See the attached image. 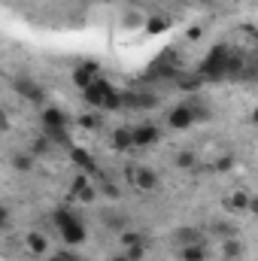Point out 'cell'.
<instances>
[{"mask_svg": "<svg viewBox=\"0 0 258 261\" xmlns=\"http://www.w3.org/2000/svg\"><path fill=\"white\" fill-rule=\"evenodd\" d=\"M228 58H231V52H228V46H213L210 52H207V58H203V64H200V76L203 79H222L225 73H228Z\"/></svg>", "mask_w": 258, "mask_h": 261, "instance_id": "obj_1", "label": "cell"}, {"mask_svg": "<svg viewBox=\"0 0 258 261\" xmlns=\"http://www.w3.org/2000/svg\"><path fill=\"white\" fill-rule=\"evenodd\" d=\"M113 91H116V88H113V82H110L107 76H97V79L82 91V100H85L91 110H104V100H107Z\"/></svg>", "mask_w": 258, "mask_h": 261, "instance_id": "obj_2", "label": "cell"}, {"mask_svg": "<svg viewBox=\"0 0 258 261\" xmlns=\"http://www.w3.org/2000/svg\"><path fill=\"white\" fill-rule=\"evenodd\" d=\"M12 88H15V94H21L28 103H34V107H49V100H46V91L40 88V82H34V79H28V76H18L15 82H12Z\"/></svg>", "mask_w": 258, "mask_h": 261, "instance_id": "obj_3", "label": "cell"}, {"mask_svg": "<svg viewBox=\"0 0 258 261\" xmlns=\"http://www.w3.org/2000/svg\"><path fill=\"white\" fill-rule=\"evenodd\" d=\"M194 122H197V116H194L192 103H179V107H173L167 113V128L170 130H186V128H192Z\"/></svg>", "mask_w": 258, "mask_h": 261, "instance_id": "obj_4", "label": "cell"}, {"mask_svg": "<svg viewBox=\"0 0 258 261\" xmlns=\"http://www.w3.org/2000/svg\"><path fill=\"white\" fill-rule=\"evenodd\" d=\"M125 176H128V182H134L140 192H155V189H158V182H161V179H158V173H155L152 167H131Z\"/></svg>", "mask_w": 258, "mask_h": 261, "instance_id": "obj_5", "label": "cell"}, {"mask_svg": "<svg viewBox=\"0 0 258 261\" xmlns=\"http://www.w3.org/2000/svg\"><path fill=\"white\" fill-rule=\"evenodd\" d=\"M158 140H161V130H158V125H152V122H143V125L134 128V149L155 146Z\"/></svg>", "mask_w": 258, "mask_h": 261, "instance_id": "obj_6", "label": "cell"}, {"mask_svg": "<svg viewBox=\"0 0 258 261\" xmlns=\"http://www.w3.org/2000/svg\"><path fill=\"white\" fill-rule=\"evenodd\" d=\"M219 255L225 261H243L246 258V243L240 237H228V240L219 243Z\"/></svg>", "mask_w": 258, "mask_h": 261, "instance_id": "obj_7", "label": "cell"}, {"mask_svg": "<svg viewBox=\"0 0 258 261\" xmlns=\"http://www.w3.org/2000/svg\"><path fill=\"white\" fill-rule=\"evenodd\" d=\"M40 122H43V128H67V125H70L67 113L61 107H52V103L40 110Z\"/></svg>", "mask_w": 258, "mask_h": 261, "instance_id": "obj_8", "label": "cell"}, {"mask_svg": "<svg viewBox=\"0 0 258 261\" xmlns=\"http://www.w3.org/2000/svg\"><path fill=\"white\" fill-rule=\"evenodd\" d=\"M85 237H88V231H85L82 219H73L67 228H61V240H64V246H82Z\"/></svg>", "mask_w": 258, "mask_h": 261, "instance_id": "obj_9", "label": "cell"}, {"mask_svg": "<svg viewBox=\"0 0 258 261\" xmlns=\"http://www.w3.org/2000/svg\"><path fill=\"white\" fill-rule=\"evenodd\" d=\"M70 161H73V164H76L79 170L91 173V176H94V173L100 170V167H97V161H94V158L88 155V149H82V146H70Z\"/></svg>", "mask_w": 258, "mask_h": 261, "instance_id": "obj_10", "label": "cell"}, {"mask_svg": "<svg viewBox=\"0 0 258 261\" xmlns=\"http://www.w3.org/2000/svg\"><path fill=\"white\" fill-rule=\"evenodd\" d=\"M24 246H28L31 255H49V252H52V249H49V240H46L40 231H31V234L24 237Z\"/></svg>", "mask_w": 258, "mask_h": 261, "instance_id": "obj_11", "label": "cell"}, {"mask_svg": "<svg viewBox=\"0 0 258 261\" xmlns=\"http://www.w3.org/2000/svg\"><path fill=\"white\" fill-rule=\"evenodd\" d=\"M249 200H252V195L234 192V195L225 197V210H231V213H249Z\"/></svg>", "mask_w": 258, "mask_h": 261, "instance_id": "obj_12", "label": "cell"}, {"mask_svg": "<svg viewBox=\"0 0 258 261\" xmlns=\"http://www.w3.org/2000/svg\"><path fill=\"white\" fill-rule=\"evenodd\" d=\"M113 149H119V152L134 149V128H116L113 130Z\"/></svg>", "mask_w": 258, "mask_h": 261, "instance_id": "obj_13", "label": "cell"}, {"mask_svg": "<svg viewBox=\"0 0 258 261\" xmlns=\"http://www.w3.org/2000/svg\"><path fill=\"white\" fill-rule=\"evenodd\" d=\"M70 79H73V85H76L79 91H85V88H88V85H91V82H94L97 76H94V73H91V70H88L85 64H79V67H73Z\"/></svg>", "mask_w": 258, "mask_h": 261, "instance_id": "obj_14", "label": "cell"}, {"mask_svg": "<svg viewBox=\"0 0 258 261\" xmlns=\"http://www.w3.org/2000/svg\"><path fill=\"white\" fill-rule=\"evenodd\" d=\"M179 258L183 261H207L210 252H207L203 243H192V246H183V249H179Z\"/></svg>", "mask_w": 258, "mask_h": 261, "instance_id": "obj_15", "label": "cell"}, {"mask_svg": "<svg viewBox=\"0 0 258 261\" xmlns=\"http://www.w3.org/2000/svg\"><path fill=\"white\" fill-rule=\"evenodd\" d=\"M125 107H131V110H152L155 107V94H125Z\"/></svg>", "mask_w": 258, "mask_h": 261, "instance_id": "obj_16", "label": "cell"}, {"mask_svg": "<svg viewBox=\"0 0 258 261\" xmlns=\"http://www.w3.org/2000/svg\"><path fill=\"white\" fill-rule=\"evenodd\" d=\"M34 158H37V155H31V152H15V155L9 158V164H12V170L28 173V170H34Z\"/></svg>", "mask_w": 258, "mask_h": 261, "instance_id": "obj_17", "label": "cell"}, {"mask_svg": "<svg viewBox=\"0 0 258 261\" xmlns=\"http://www.w3.org/2000/svg\"><path fill=\"white\" fill-rule=\"evenodd\" d=\"M91 186V173H85V170H79L76 176H73V182H70V200H76V197L82 195L85 189Z\"/></svg>", "mask_w": 258, "mask_h": 261, "instance_id": "obj_18", "label": "cell"}, {"mask_svg": "<svg viewBox=\"0 0 258 261\" xmlns=\"http://www.w3.org/2000/svg\"><path fill=\"white\" fill-rule=\"evenodd\" d=\"M176 240H179V246H192V243H203L200 231H197V228H192V225L179 228V231H176Z\"/></svg>", "mask_w": 258, "mask_h": 261, "instance_id": "obj_19", "label": "cell"}, {"mask_svg": "<svg viewBox=\"0 0 258 261\" xmlns=\"http://www.w3.org/2000/svg\"><path fill=\"white\" fill-rule=\"evenodd\" d=\"M173 164H176L179 170H197V155H194L192 149H183V152H176Z\"/></svg>", "mask_w": 258, "mask_h": 261, "instance_id": "obj_20", "label": "cell"}, {"mask_svg": "<svg viewBox=\"0 0 258 261\" xmlns=\"http://www.w3.org/2000/svg\"><path fill=\"white\" fill-rule=\"evenodd\" d=\"M170 28V21L167 18H146V24H143V31H146V37H155V34H164Z\"/></svg>", "mask_w": 258, "mask_h": 261, "instance_id": "obj_21", "label": "cell"}, {"mask_svg": "<svg viewBox=\"0 0 258 261\" xmlns=\"http://www.w3.org/2000/svg\"><path fill=\"white\" fill-rule=\"evenodd\" d=\"M73 219H76V216H73V210H70V206H58V210L52 213V222H55V228H58V231H61V228H67Z\"/></svg>", "mask_w": 258, "mask_h": 261, "instance_id": "obj_22", "label": "cell"}, {"mask_svg": "<svg viewBox=\"0 0 258 261\" xmlns=\"http://www.w3.org/2000/svg\"><path fill=\"white\" fill-rule=\"evenodd\" d=\"M43 134L55 143V146H70V137H67V128H43Z\"/></svg>", "mask_w": 258, "mask_h": 261, "instance_id": "obj_23", "label": "cell"}, {"mask_svg": "<svg viewBox=\"0 0 258 261\" xmlns=\"http://www.w3.org/2000/svg\"><path fill=\"white\" fill-rule=\"evenodd\" d=\"M200 85H203V76H200V73H194V76H179V88H183V91H200Z\"/></svg>", "mask_w": 258, "mask_h": 261, "instance_id": "obj_24", "label": "cell"}, {"mask_svg": "<svg viewBox=\"0 0 258 261\" xmlns=\"http://www.w3.org/2000/svg\"><path fill=\"white\" fill-rule=\"evenodd\" d=\"M125 107V94L122 91H113L107 100H104V113H116V110H122Z\"/></svg>", "mask_w": 258, "mask_h": 261, "instance_id": "obj_25", "label": "cell"}, {"mask_svg": "<svg viewBox=\"0 0 258 261\" xmlns=\"http://www.w3.org/2000/svg\"><path fill=\"white\" fill-rule=\"evenodd\" d=\"M146 237L143 234H137V231H119V243H122V249H128V246H137V243H143Z\"/></svg>", "mask_w": 258, "mask_h": 261, "instance_id": "obj_26", "label": "cell"}, {"mask_svg": "<svg viewBox=\"0 0 258 261\" xmlns=\"http://www.w3.org/2000/svg\"><path fill=\"white\" fill-rule=\"evenodd\" d=\"M52 146H55V143H52V140L43 134V137H37V140H34V146H31V155H46V152H52Z\"/></svg>", "mask_w": 258, "mask_h": 261, "instance_id": "obj_27", "label": "cell"}, {"mask_svg": "<svg viewBox=\"0 0 258 261\" xmlns=\"http://www.w3.org/2000/svg\"><path fill=\"white\" fill-rule=\"evenodd\" d=\"M146 249H149V243L143 240V243H137V246H128V249H122V252H125L131 261H143V258H146Z\"/></svg>", "mask_w": 258, "mask_h": 261, "instance_id": "obj_28", "label": "cell"}, {"mask_svg": "<svg viewBox=\"0 0 258 261\" xmlns=\"http://www.w3.org/2000/svg\"><path fill=\"white\" fill-rule=\"evenodd\" d=\"M213 234H222V240H228V237H237V228L228 225V222H216L213 225Z\"/></svg>", "mask_w": 258, "mask_h": 261, "instance_id": "obj_29", "label": "cell"}, {"mask_svg": "<svg viewBox=\"0 0 258 261\" xmlns=\"http://www.w3.org/2000/svg\"><path fill=\"white\" fill-rule=\"evenodd\" d=\"M79 125H82V128H88V130H97V128H100V116H97V113H88V116H82V119H79Z\"/></svg>", "mask_w": 258, "mask_h": 261, "instance_id": "obj_30", "label": "cell"}, {"mask_svg": "<svg viewBox=\"0 0 258 261\" xmlns=\"http://www.w3.org/2000/svg\"><path fill=\"white\" fill-rule=\"evenodd\" d=\"M219 173H228L231 167H234V155H222V158H216V164H213Z\"/></svg>", "mask_w": 258, "mask_h": 261, "instance_id": "obj_31", "label": "cell"}, {"mask_svg": "<svg viewBox=\"0 0 258 261\" xmlns=\"http://www.w3.org/2000/svg\"><path fill=\"white\" fill-rule=\"evenodd\" d=\"M200 37H203V28H200V24H192V28L186 31V40H189V43H197Z\"/></svg>", "mask_w": 258, "mask_h": 261, "instance_id": "obj_32", "label": "cell"}, {"mask_svg": "<svg viewBox=\"0 0 258 261\" xmlns=\"http://www.w3.org/2000/svg\"><path fill=\"white\" fill-rule=\"evenodd\" d=\"M94 197H97V189H91V186H88V189H85V192H82V195L76 197V200H79V203H91V200H94Z\"/></svg>", "mask_w": 258, "mask_h": 261, "instance_id": "obj_33", "label": "cell"}, {"mask_svg": "<svg viewBox=\"0 0 258 261\" xmlns=\"http://www.w3.org/2000/svg\"><path fill=\"white\" fill-rule=\"evenodd\" d=\"M100 189H104V195H107V197H113V200H119V195H122V192H119V189H116L113 182H104Z\"/></svg>", "mask_w": 258, "mask_h": 261, "instance_id": "obj_34", "label": "cell"}, {"mask_svg": "<svg viewBox=\"0 0 258 261\" xmlns=\"http://www.w3.org/2000/svg\"><path fill=\"white\" fill-rule=\"evenodd\" d=\"M58 255H61L64 261H82L79 255H76V252H70V246H64V249H58Z\"/></svg>", "mask_w": 258, "mask_h": 261, "instance_id": "obj_35", "label": "cell"}, {"mask_svg": "<svg viewBox=\"0 0 258 261\" xmlns=\"http://www.w3.org/2000/svg\"><path fill=\"white\" fill-rule=\"evenodd\" d=\"M122 24H125V28H134V24H140V15H137V12H128Z\"/></svg>", "mask_w": 258, "mask_h": 261, "instance_id": "obj_36", "label": "cell"}, {"mask_svg": "<svg viewBox=\"0 0 258 261\" xmlns=\"http://www.w3.org/2000/svg\"><path fill=\"white\" fill-rule=\"evenodd\" d=\"M82 64L88 67V70H91L94 76H100V64H97V61H91V58H88V61H82Z\"/></svg>", "mask_w": 258, "mask_h": 261, "instance_id": "obj_37", "label": "cell"}, {"mask_svg": "<svg viewBox=\"0 0 258 261\" xmlns=\"http://www.w3.org/2000/svg\"><path fill=\"white\" fill-rule=\"evenodd\" d=\"M249 213H255L258 216V195H252V200H249Z\"/></svg>", "mask_w": 258, "mask_h": 261, "instance_id": "obj_38", "label": "cell"}, {"mask_svg": "<svg viewBox=\"0 0 258 261\" xmlns=\"http://www.w3.org/2000/svg\"><path fill=\"white\" fill-rule=\"evenodd\" d=\"M249 122H252V125H258V107L252 110V113H249Z\"/></svg>", "mask_w": 258, "mask_h": 261, "instance_id": "obj_39", "label": "cell"}, {"mask_svg": "<svg viewBox=\"0 0 258 261\" xmlns=\"http://www.w3.org/2000/svg\"><path fill=\"white\" fill-rule=\"evenodd\" d=\"M46 261H64V258H61L58 252H49V255H46Z\"/></svg>", "mask_w": 258, "mask_h": 261, "instance_id": "obj_40", "label": "cell"}, {"mask_svg": "<svg viewBox=\"0 0 258 261\" xmlns=\"http://www.w3.org/2000/svg\"><path fill=\"white\" fill-rule=\"evenodd\" d=\"M110 261H131V258H128V255H125V252H119V255H113V258H110Z\"/></svg>", "mask_w": 258, "mask_h": 261, "instance_id": "obj_41", "label": "cell"}, {"mask_svg": "<svg viewBox=\"0 0 258 261\" xmlns=\"http://www.w3.org/2000/svg\"><path fill=\"white\" fill-rule=\"evenodd\" d=\"M197 3H213V0H197Z\"/></svg>", "mask_w": 258, "mask_h": 261, "instance_id": "obj_42", "label": "cell"}]
</instances>
